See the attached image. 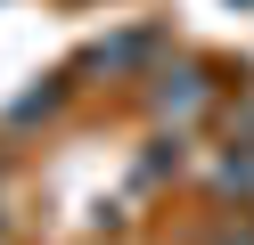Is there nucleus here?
Segmentation results:
<instances>
[{"label":"nucleus","instance_id":"1","mask_svg":"<svg viewBox=\"0 0 254 245\" xmlns=\"http://www.w3.org/2000/svg\"><path fill=\"white\" fill-rule=\"evenodd\" d=\"M156 106H164V114H197L205 106V82L197 74H172V90H156Z\"/></svg>","mask_w":254,"mask_h":245}]
</instances>
